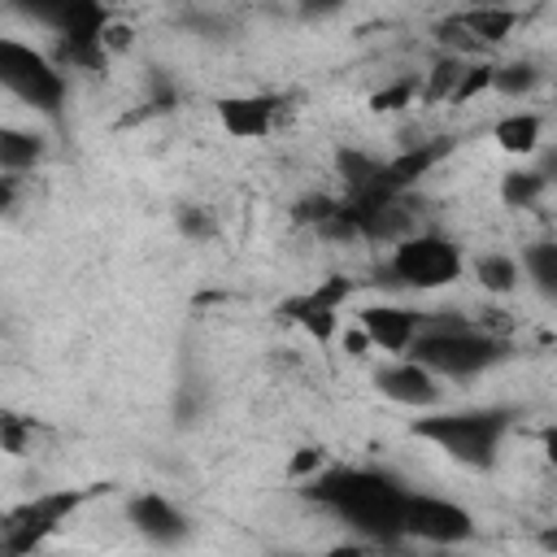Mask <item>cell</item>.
Wrapping results in <instances>:
<instances>
[{"instance_id":"6da1fadb","label":"cell","mask_w":557,"mask_h":557,"mask_svg":"<svg viewBox=\"0 0 557 557\" xmlns=\"http://www.w3.org/2000/svg\"><path fill=\"white\" fill-rule=\"evenodd\" d=\"M409 492L413 487H405L392 470H379V466H326L322 474L300 483L305 500L335 513L370 548H396L405 540Z\"/></svg>"},{"instance_id":"7a4b0ae2","label":"cell","mask_w":557,"mask_h":557,"mask_svg":"<svg viewBox=\"0 0 557 557\" xmlns=\"http://www.w3.org/2000/svg\"><path fill=\"white\" fill-rule=\"evenodd\" d=\"M405 357L418 361L422 370H431L440 383L444 379H479L513 357V339H505L487 326L461 322V318H426V326L418 331V339L409 344Z\"/></svg>"},{"instance_id":"3957f363","label":"cell","mask_w":557,"mask_h":557,"mask_svg":"<svg viewBox=\"0 0 557 557\" xmlns=\"http://www.w3.org/2000/svg\"><path fill=\"white\" fill-rule=\"evenodd\" d=\"M513 426V409L487 405V409H431L413 422V435L435 444L444 457H453L466 470H492L500 461V444Z\"/></svg>"},{"instance_id":"277c9868","label":"cell","mask_w":557,"mask_h":557,"mask_svg":"<svg viewBox=\"0 0 557 557\" xmlns=\"http://www.w3.org/2000/svg\"><path fill=\"white\" fill-rule=\"evenodd\" d=\"M0 91H9L13 100H22L26 109H35L44 117H61L70 74H61L44 48H35L17 35H0Z\"/></svg>"},{"instance_id":"5b68a950","label":"cell","mask_w":557,"mask_h":557,"mask_svg":"<svg viewBox=\"0 0 557 557\" xmlns=\"http://www.w3.org/2000/svg\"><path fill=\"white\" fill-rule=\"evenodd\" d=\"M461 270H466V257L448 235L413 231L392 244V257L379 270V278L392 287H409V292H440V287L457 283Z\"/></svg>"},{"instance_id":"8992f818","label":"cell","mask_w":557,"mask_h":557,"mask_svg":"<svg viewBox=\"0 0 557 557\" xmlns=\"http://www.w3.org/2000/svg\"><path fill=\"white\" fill-rule=\"evenodd\" d=\"M96 487H52L39 492L13 509L0 513V557H35L39 544L48 535H57L61 522H70V513L91 496Z\"/></svg>"},{"instance_id":"52a82bcc","label":"cell","mask_w":557,"mask_h":557,"mask_svg":"<svg viewBox=\"0 0 557 557\" xmlns=\"http://www.w3.org/2000/svg\"><path fill=\"white\" fill-rule=\"evenodd\" d=\"M405 540L426 548H461L474 540V513L435 492H409L405 500Z\"/></svg>"},{"instance_id":"ba28073f","label":"cell","mask_w":557,"mask_h":557,"mask_svg":"<svg viewBox=\"0 0 557 557\" xmlns=\"http://www.w3.org/2000/svg\"><path fill=\"white\" fill-rule=\"evenodd\" d=\"M348 296H352V283H348L344 274H326L313 292L283 300V313H287L305 335H313L318 344H326V339L339 331V309L348 305Z\"/></svg>"},{"instance_id":"9c48e42d","label":"cell","mask_w":557,"mask_h":557,"mask_svg":"<svg viewBox=\"0 0 557 557\" xmlns=\"http://www.w3.org/2000/svg\"><path fill=\"white\" fill-rule=\"evenodd\" d=\"M374 387H379L383 400H392V405H400V409L431 413V409L444 405V383H440L431 370H422L418 361H409V357H396V361L379 366V370H374Z\"/></svg>"},{"instance_id":"30bf717a","label":"cell","mask_w":557,"mask_h":557,"mask_svg":"<svg viewBox=\"0 0 557 557\" xmlns=\"http://www.w3.org/2000/svg\"><path fill=\"white\" fill-rule=\"evenodd\" d=\"M126 518L152 548H183L191 540V518L161 492H135L126 500Z\"/></svg>"},{"instance_id":"8fae6325","label":"cell","mask_w":557,"mask_h":557,"mask_svg":"<svg viewBox=\"0 0 557 557\" xmlns=\"http://www.w3.org/2000/svg\"><path fill=\"white\" fill-rule=\"evenodd\" d=\"M218 126L231 139H265L283 122V96L278 91H244V96H222L213 104Z\"/></svg>"},{"instance_id":"7c38bea8","label":"cell","mask_w":557,"mask_h":557,"mask_svg":"<svg viewBox=\"0 0 557 557\" xmlns=\"http://www.w3.org/2000/svg\"><path fill=\"white\" fill-rule=\"evenodd\" d=\"M426 318H431V313L405 309V305H370V309H361L357 326H361V335H366L374 348H383L387 357H405L409 344L418 339V331L426 326Z\"/></svg>"},{"instance_id":"4fadbf2b","label":"cell","mask_w":557,"mask_h":557,"mask_svg":"<svg viewBox=\"0 0 557 557\" xmlns=\"http://www.w3.org/2000/svg\"><path fill=\"white\" fill-rule=\"evenodd\" d=\"M448 152H453V139H448V135L418 139V144H409L400 157L383 161V170H379V187H383V191L405 196V191H409V187H418V178H422V174H431Z\"/></svg>"},{"instance_id":"5bb4252c","label":"cell","mask_w":557,"mask_h":557,"mask_svg":"<svg viewBox=\"0 0 557 557\" xmlns=\"http://www.w3.org/2000/svg\"><path fill=\"white\" fill-rule=\"evenodd\" d=\"M453 22L461 26V35L474 48H487V44H505L513 35V26L522 22V13L518 9H505V4H479V9L453 13Z\"/></svg>"},{"instance_id":"9a60e30c","label":"cell","mask_w":557,"mask_h":557,"mask_svg":"<svg viewBox=\"0 0 557 557\" xmlns=\"http://www.w3.org/2000/svg\"><path fill=\"white\" fill-rule=\"evenodd\" d=\"M44 135L26 131V126H0V174L22 178L44 161Z\"/></svg>"},{"instance_id":"2e32d148","label":"cell","mask_w":557,"mask_h":557,"mask_svg":"<svg viewBox=\"0 0 557 557\" xmlns=\"http://www.w3.org/2000/svg\"><path fill=\"white\" fill-rule=\"evenodd\" d=\"M540 135H544V117L540 113H505L492 122V139L509 152V157H531L540 148Z\"/></svg>"},{"instance_id":"e0dca14e","label":"cell","mask_w":557,"mask_h":557,"mask_svg":"<svg viewBox=\"0 0 557 557\" xmlns=\"http://www.w3.org/2000/svg\"><path fill=\"white\" fill-rule=\"evenodd\" d=\"M548 165H527V170H509L500 178V200L505 209H535L540 196L548 191Z\"/></svg>"},{"instance_id":"ac0fdd59","label":"cell","mask_w":557,"mask_h":557,"mask_svg":"<svg viewBox=\"0 0 557 557\" xmlns=\"http://www.w3.org/2000/svg\"><path fill=\"white\" fill-rule=\"evenodd\" d=\"M518 270L531 278V287H535L544 300H557V244H553V239L527 244Z\"/></svg>"},{"instance_id":"d6986e66","label":"cell","mask_w":557,"mask_h":557,"mask_svg":"<svg viewBox=\"0 0 557 557\" xmlns=\"http://www.w3.org/2000/svg\"><path fill=\"white\" fill-rule=\"evenodd\" d=\"M540 78H544V70H540V61H531V57L492 65V91H500V96H509V100L531 96V91L540 87Z\"/></svg>"},{"instance_id":"ffe728a7","label":"cell","mask_w":557,"mask_h":557,"mask_svg":"<svg viewBox=\"0 0 557 557\" xmlns=\"http://www.w3.org/2000/svg\"><path fill=\"white\" fill-rule=\"evenodd\" d=\"M335 170H339V178H344V196H357V191L379 187L383 161L370 157V152H361V148H339V152H335Z\"/></svg>"},{"instance_id":"44dd1931","label":"cell","mask_w":557,"mask_h":557,"mask_svg":"<svg viewBox=\"0 0 557 557\" xmlns=\"http://www.w3.org/2000/svg\"><path fill=\"white\" fill-rule=\"evenodd\" d=\"M470 270H474V278H479L487 292H496V296L513 292L518 278H522L518 257H509V252H479V257L470 261Z\"/></svg>"},{"instance_id":"7402d4cb","label":"cell","mask_w":557,"mask_h":557,"mask_svg":"<svg viewBox=\"0 0 557 557\" xmlns=\"http://www.w3.org/2000/svg\"><path fill=\"white\" fill-rule=\"evenodd\" d=\"M461 57L457 52H444L435 65H431V74L418 83V96L422 100H431V104H440V100H448L453 96V87H457V78H461Z\"/></svg>"},{"instance_id":"603a6c76","label":"cell","mask_w":557,"mask_h":557,"mask_svg":"<svg viewBox=\"0 0 557 557\" xmlns=\"http://www.w3.org/2000/svg\"><path fill=\"white\" fill-rule=\"evenodd\" d=\"M39 435V422L26 418V413H13V409H0V448L9 457H26L30 440Z\"/></svg>"},{"instance_id":"cb8c5ba5","label":"cell","mask_w":557,"mask_h":557,"mask_svg":"<svg viewBox=\"0 0 557 557\" xmlns=\"http://www.w3.org/2000/svg\"><path fill=\"white\" fill-rule=\"evenodd\" d=\"M174 226H178V235L191 239V244H209V239L218 235V218H213L205 205H178Z\"/></svg>"},{"instance_id":"d4e9b609","label":"cell","mask_w":557,"mask_h":557,"mask_svg":"<svg viewBox=\"0 0 557 557\" xmlns=\"http://www.w3.org/2000/svg\"><path fill=\"white\" fill-rule=\"evenodd\" d=\"M479 91H492V61H466L461 65V78H457V87L448 96V104H466Z\"/></svg>"},{"instance_id":"484cf974","label":"cell","mask_w":557,"mask_h":557,"mask_svg":"<svg viewBox=\"0 0 557 557\" xmlns=\"http://www.w3.org/2000/svg\"><path fill=\"white\" fill-rule=\"evenodd\" d=\"M144 83H148V109L144 113H170L174 104H178V83H174V74H165L161 65H152L148 74H144Z\"/></svg>"},{"instance_id":"4316f807","label":"cell","mask_w":557,"mask_h":557,"mask_svg":"<svg viewBox=\"0 0 557 557\" xmlns=\"http://www.w3.org/2000/svg\"><path fill=\"white\" fill-rule=\"evenodd\" d=\"M418 100V78L413 74H405V78H396V83H387V87H379L374 96H370V109L374 113H400L405 104H413Z\"/></svg>"},{"instance_id":"83f0119b","label":"cell","mask_w":557,"mask_h":557,"mask_svg":"<svg viewBox=\"0 0 557 557\" xmlns=\"http://www.w3.org/2000/svg\"><path fill=\"white\" fill-rule=\"evenodd\" d=\"M326 470V453L318 448V444H309V448H296V457H292V466H287V474L296 479V483H309L313 474H322Z\"/></svg>"},{"instance_id":"f1b7e54d","label":"cell","mask_w":557,"mask_h":557,"mask_svg":"<svg viewBox=\"0 0 557 557\" xmlns=\"http://www.w3.org/2000/svg\"><path fill=\"white\" fill-rule=\"evenodd\" d=\"M331 209H335V196H305V200L296 205V222H313V226H318Z\"/></svg>"},{"instance_id":"f546056e","label":"cell","mask_w":557,"mask_h":557,"mask_svg":"<svg viewBox=\"0 0 557 557\" xmlns=\"http://www.w3.org/2000/svg\"><path fill=\"white\" fill-rule=\"evenodd\" d=\"M200 405H205V396H196V392H178V405H174V413H178V422H196V413H200Z\"/></svg>"},{"instance_id":"4dcf8cb0","label":"cell","mask_w":557,"mask_h":557,"mask_svg":"<svg viewBox=\"0 0 557 557\" xmlns=\"http://www.w3.org/2000/svg\"><path fill=\"white\" fill-rule=\"evenodd\" d=\"M17 191H22V178L0 174V213H9V209L17 205Z\"/></svg>"},{"instance_id":"1f68e13d","label":"cell","mask_w":557,"mask_h":557,"mask_svg":"<svg viewBox=\"0 0 557 557\" xmlns=\"http://www.w3.org/2000/svg\"><path fill=\"white\" fill-rule=\"evenodd\" d=\"M366 344H370V339L361 335V326H352V331L344 335V348H348V352H366Z\"/></svg>"}]
</instances>
